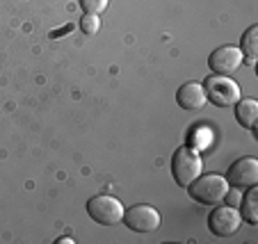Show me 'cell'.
<instances>
[{
	"instance_id": "obj_1",
	"label": "cell",
	"mask_w": 258,
	"mask_h": 244,
	"mask_svg": "<svg viewBox=\"0 0 258 244\" xmlns=\"http://www.w3.org/2000/svg\"><path fill=\"white\" fill-rule=\"evenodd\" d=\"M229 183H226L224 176L219 174H201L197 181H192L187 185V194L192 196V201L201 205H219L224 203V196L229 192Z\"/></svg>"
},
{
	"instance_id": "obj_2",
	"label": "cell",
	"mask_w": 258,
	"mask_h": 244,
	"mask_svg": "<svg viewBox=\"0 0 258 244\" xmlns=\"http://www.w3.org/2000/svg\"><path fill=\"white\" fill-rule=\"evenodd\" d=\"M204 174V160L192 146H178L171 155V176H174L176 185L187 187L192 181Z\"/></svg>"
},
{
	"instance_id": "obj_3",
	"label": "cell",
	"mask_w": 258,
	"mask_h": 244,
	"mask_svg": "<svg viewBox=\"0 0 258 244\" xmlns=\"http://www.w3.org/2000/svg\"><path fill=\"white\" fill-rule=\"evenodd\" d=\"M204 92L213 105L217 108H233L235 103L240 101V85L235 83L229 75H208L204 80Z\"/></svg>"
},
{
	"instance_id": "obj_4",
	"label": "cell",
	"mask_w": 258,
	"mask_h": 244,
	"mask_svg": "<svg viewBox=\"0 0 258 244\" xmlns=\"http://www.w3.org/2000/svg\"><path fill=\"white\" fill-rule=\"evenodd\" d=\"M123 203L110 194H98L87 201V215L101 226H114L123 219Z\"/></svg>"
},
{
	"instance_id": "obj_5",
	"label": "cell",
	"mask_w": 258,
	"mask_h": 244,
	"mask_svg": "<svg viewBox=\"0 0 258 244\" xmlns=\"http://www.w3.org/2000/svg\"><path fill=\"white\" fill-rule=\"evenodd\" d=\"M123 224L128 230H135V233H153V230L160 226V212L153 208V205L146 203H137L128 210H123Z\"/></svg>"
},
{
	"instance_id": "obj_6",
	"label": "cell",
	"mask_w": 258,
	"mask_h": 244,
	"mask_svg": "<svg viewBox=\"0 0 258 244\" xmlns=\"http://www.w3.org/2000/svg\"><path fill=\"white\" fill-rule=\"evenodd\" d=\"M240 224H242V217L240 210L233 205H215V210L208 215V228L213 235L217 237H229V235L238 233Z\"/></svg>"
},
{
	"instance_id": "obj_7",
	"label": "cell",
	"mask_w": 258,
	"mask_h": 244,
	"mask_svg": "<svg viewBox=\"0 0 258 244\" xmlns=\"http://www.w3.org/2000/svg\"><path fill=\"white\" fill-rule=\"evenodd\" d=\"M242 64H244V59H242V53H240L238 46H219V48H215L208 57L210 71L217 75L235 73V71H240Z\"/></svg>"
},
{
	"instance_id": "obj_8",
	"label": "cell",
	"mask_w": 258,
	"mask_h": 244,
	"mask_svg": "<svg viewBox=\"0 0 258 244\" xmlns=\"http://www.w3.org/2000/svg\"><path fill=\"white\" fill-rule=\"evenodd\" d=\"M226 183L235 190H247L251 185H258V160L256 157H240L226 171Z\"/></svg>"
},
{
	"instance_id": "obj_9",
	"label": "cell",
	"mask_w": 258,
	"mask_h": 244,
	"mask_svg": "<svg viewBox=\"0 0 258 244\" xmlns=\"http://www.w3.org/2000/svg\"><path fill=\"white\" fill-rule=\"evenodd\" d=\"M176 103H178V108L190 110V112L204 110V105L208 103L206 92H204V85L201 83H185L178 92H176Z\"/></svg>"
},
{
	"instance_id": "obj_10",
	"label": "cell",
	"mask_w": 258,
	"mask_h": 244,
	"mask_svg": "<svg viewBox=\"0 0 258 244\" xmlns=\"http://www.w3.org/2000/svg\"><path fill=\"white\" fill-rule=\"evenodd\" d=\"M233 108H235V119H238L240 126L247 128V130H253V126H256V121H258V101L256 98H240Z\"/></svg>"
},
{
	"instance_id": "obj_11",
	"label": "cell",
	"mask_w": 258,
	"mask_h": 244,
	"mask_svg": "<svg viewBox=\"0 0 258 244\" xmlns=\"http://www.w3.org/2000/svg\"><path fill=\"white\" fill-rule=\"evenodd\" d=\"M240 217H242L247 224L256 226L258 224V190L256 185L247 187V194L240 199Z\"/></svg>"
},
{
	"instance_id": "obj_12",
	"label": "cell",
	"mask_w": 258,
	"mask_h": 244,
	"mask_svg": "<svg viewBox=\"0 0 258 244\" xmlns=\"http://www.w3.org/2000/svg\"><path fill=\"white\" fill-rule=\"evenodd\" d=\"M240 53H242L244 64H256V59H258V25H251V28L242 34Z\"/></svg>"
},
{
	"instance_id": "obj_13",
	"label": "cell",
	"mask_w": 258,
	"mask_h": 244,
	"mask_svg": "<svg viewBox=\"0 0 258 244\" xmlns=\"http://www.w3.org/2000/svg\"><path fill=\"white\" fill-rule=\"evenodd\" d=\"M80 30H83L87 37H94V34L101 30V19H98V14H83V19H80Z\"/></svg>"
},
{
	"instance_id": "obj_14",
	"label": "cell",
	"mask_w": 258,
	"mask_h": 244,
	"mask_svg": "<svg viewBox=\"0 0 258 244\" xmlns=\"http://www.w3.org/2000/svg\"><path fill=\"white\" fill-rule=\"evenodd\" d=\"M78 3L85 14H101V12H105L107 5H110V0H78Z\"/></svg>"
},
{
	"instance_id": "obj_15",
	"label": "cell",
	"mask_w": 258,
	"mask_h": 244,
	"mask_svg": "<svg viewBox=\"0 0 258 244\" xmlns=\"http://www.w3.org/2000/svg\"><path fill=\"white\" fill-rule=\"evenodd\" d=\"M240 199H242V196L235 192V187H233V190L229 187V192H226V196H224L226 205H233V208H238V205H240Z\"/></svg>"
},
{
	"instance_id": "obj_16",
	"label": "cell",
	"mask_w": 258,
	"mask_h": 244,
	"mask_svg": "<svg viewBox=\"0 0 258 244\" xmlns=\"http://www.w3.org/2000/svg\"><path fill=\"white\" fill-rule=\"evenodd\" d=\"M57 242H59V244H73V239H71V237H59Z\"/></svg>"
}]
</instances>
